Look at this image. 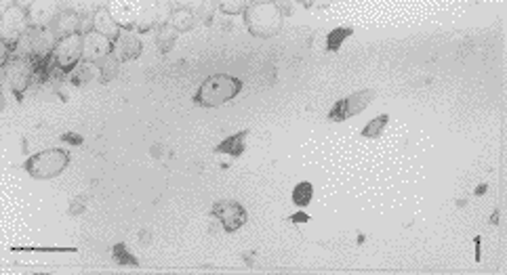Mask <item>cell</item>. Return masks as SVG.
I'll use <instances>...</instances> for the list:
<instances>
[{"label":"cell","mask_w":507,"mask_h":275,"mask_svg":"<svg viewBox=\"0 0 507 275\" xmlns=\"http://www.w3.org/2000/svg\"><path fill=\"white\" fill-rule=\"evenodd\" d=\"M242 90V80L230 74H213L209 76L196 90L194 103L198 108H219L232 101Z\"/></svg>","instance_id":"6da1fadb"},{"label":"cell","mask_w":507,"mask_h":275,"mask_svg":"<svg viewBox=\"0 0 507 275\" xmlns=\"http://www.w3.org/2000/svg\"><path fill=\"white\" fill-rule=\"evenodd\" d=\"M246 30L257 38H272L282 30L284 15L278 3H248L244 11Z\"/></svg>","instance_id":"7a4b0ae2"},{"label":"cell","mask_w":507,"mask_h":275,"mask_svg":"<svg viewBox=\"0 0 507 275\" xmlns=\"http://www.w3.org/2000/svg\"><path fill=\"white\" fill-rule=\"evenodd\" d=\"M70 164V153L65 149L59 147H51V149H42L34 156H30L24 162V170L32 176V178H55L59 176Z\"/></svg>","instance_id":"3957f363"},{"label":"cell","mask_w":507,"mask_h":275,"mask_svg":"<svg viewBox=\"0 0 507 275\" xmlns=\"http://www.w3.org/2000/svg\"><path fill=\"white\" fill-rule=\"evenodd\" d=\"M3 69H5L7 84L17 95V99H22L24 90L30 88V84L34 82V74H36L34 57H13L7 63H3Z\"/></svg>","instance_id":"277c9868"},{"label":"cell","mask_w":507,"mask_h":275,"mask_svg":"<svg viewBox=\"0 0 507 275\" xmlns=\"http://www.w3.org/2000/svg\"><path fill=\"white\" fill-rule=\"evenodd\" d=\"M375 95L377 93L373 88H362V90H358V93H354V95H350L341 101H337L328 112V122H346L348 118L362 114L369 108V103L375 99Z\"/></svg>","instance_id":"5b68a950"},{"label":"cell","mask_w":507,"mask_h":275,"mask_svg":"<svg viewBox=\"0 0 507 275\" xmlns=\"http://www.w3.org/2000/svg\"><path fill=\"white\" fill-rule=\"evenodd\" d=\"M53 61L59 72L70 76L74 72V67L82 61V36L74 34V36L57 40V44L53 49Z\"/></svg>","instance_id":"8992f818"},{"label":"cell","mask_w":507,"mask_h":275,"mask_svg":"<svg viewBox=\"0 0 507 275\" xmlns=\"http://www.w3.org/2000/svg\"><path fill=\"white\" fill-rule=\"evenodd\" d=\"M30 22H28V5H11L3 13V42L13 44L19 42V38L28 32Z\"/></svg>","instance_id":"52a82bcc"},{"label":"cell","mask_w":507,"mask_h":275,"mask_svg":"<svg viewBox=\"0 0 507 275\" xmlns=\"http://www.w3.org/2000/svg\"><path fill=\"white\" fill-rule=\"evenodd\" d=\"M213 217L219 219L221 227L227 231V233H234L238 231L244 223H246V210L242 204L238 202H232V200H221V202H215L213 208H211Z\"/></svg>","instance_id":"ba28073f"},{"label":"cell","mask_w":507,"mask_h":275,"mask_svg":"<svg viewBox=\"0 0 507 275\" xmlns=\"http://www.w3.org/2000/svg\"><path fill=\"white\" fill-rule=\"evenodd\" d=\"M108 55H112V40H108L106 36H102L97 32L82 36V61L97 63V61L106 59Z\"/></svg>","instance_id":"9c48e42d"},{"label":"cell","mask_w":507,"mask_h":275,"mask_svg":"<svg viewBox=\"0 0 507 275\" xmlns=\"http://www.w3.org/2000/svg\"><path fill=\"white\" fill-rule=\"evenodd\" d=\"M141 38L135 34V32H129V30H122L120 36L112 42V55L122 63V61H131V59H137L141 55Z\"/></svg>","instance_id":"30bf717a"},{"label":"cell","mask_w":507,"mask_h":275,"mask_svg":"<svg viewBox=\"0 0 507 275\" xmlns=\"http://www.w3.org/2000/svg\"><path fill=\"white\" fill-rule=\"evenodd\" d=\"M108 11L114 17V22L120 26V30H129V32H133V28H137L141 13H143V9L135 3H112V7Z\"/></svg>","instance_id":"8fae6325"},{"label":"cell","mask_w":507,"mask_h":275,"mask_svg":"<svg viewBox=\"0 0 507 275\" xmlns=\"http://www.w3.org/2000/svg\"><path fill=\"white\" fill-rule=\"evenodd\" d=\"M78 28H80V15L74 13V11H59L55 15V19L51 22V26H49L51 34L57 40L78 34Z\"/></svg>","instance_id":"7c38bea8"},{"label":"cell","mask_w":507,"mask_h":275,"mask_svg":"<svg viewBox=\"0 0 507 275\" xmlns=\"http://www.w3.org/2000/svg\"><path fill=\"white\" fill-rule=\"evenodd\" d=\"M59 11L53 3H30L28 5V22L30 28H49Z\"/></svg>","instance_id":"4fadbf2b"},{"label":"cell","mask_w":507,"mask_h":275,"mask_svg":"<svg viewBox=\"0 0 507 275\" xmlns=\"http://www.w3.org/2000/svg\"><path fill=\"white\" fill-rule=\"evenodd\" d=\"M93 32H97V34H102V36H106L108 40H116L118 36H120V26L114 22V17L110 15V11L108 9H97L95 13H93Z\"/></svg>","instance_id":"5bb4252c"},{"label":"cell","mask_w":507,"mask_h":275,"mask_svg":"<svg viewBox=\"0 0 507 275\" xmlns=\"http://www.w3.org/2000/svg\"><path fill=\"white\" fill-rule=\"evenodd\" d=\"M246 137H248V131H240V133L223 139L213 151L215 153H225V156H232V158H240L244 153V147H246Z\"/></svg>","instance_id":"9a60e30c"},{"label":"cell","mask_w":507,"mask_h":275,"mask_svg":"<svg viewBox=\"0 0 507 275\" xmlns=\"http://www.w3.org/2000/svg\"><path fill=\"white\" fill-rule=\"evenodd\" d=\"M196 15L192 13V11H188V9H175V11H171L168 13V26H171L173 30H177V32H190L194 26H196Z\"/></svg>","instance_id":"2e32d148"},{"label":"cell","mask_w":507,"mask_h":275,"mask_svg":"<svg viewBox=\"0 0 507 275\" xmlns=\"http://www.w3.org/2000/svg\"><path fill=\"white\" fill-rule=\"evenodd\" d=\"M97 65L95 63H89V61H80L76 67H74V72L70 74V82L74 84V86H82V84H87L89 80H93V76H95V69Z\"/></svg>","instance_id":"e0dca14e"},{"label":"cell","mask_w":507,"mask_h":275,"mask_svg":"<svg viewBox=\"0 0 507 275\" xmlns=\"http://www.w3.org/2000/svg\"><path fill=\"white\" fill-rule=\"evenodd\" d=\"M312 198H314V185L309 181H301L299 185L293 190V204L297 206V208H305V206H309V202H312Z\"/></svg>","instance_id":"ac0fdd59"},{"label":"cell","mask_w":507,"mask_h":275,"mask_svg":"<svg viewBox=\"0 0 507 275\" xmlns=\"http://www.w3.org/2000/svg\"><path fill=\"white\" fill-rule=\"evenodd\" d=\"M177 30H173L168 24H164V26H160V30H158V49H160V53H168L173 47H175V40H177Z\"/></svg>","instance_id":"d6986e66"},{"label":"cell","mask_w":507,"mask_h":275,"mask_svg":"<svg viewBox=\"0 0 507 275\" xmlns=\"http://www.w3.org/2000/svg\"><path fill=\"white\" fill-rule=\"evenodd\" d=\"M354 34V30L352 28H337V30H332L328 36H326V49L330 51V53H337L341 49V44L346 42V38H350Z\"/></svg>","instance_id":"ffe728a7"},{"label":"cell","mask_w":507,"mask_h":275,"mask_svg":"<svg viewBox=\"0 0 507 275\" xmlns=\"http://www.w3.org/2000/svg\"><path fill=\"white\" fill-rule=\"evenodd\" d=\"M118 59L114 55H108L106 59L97 61V69H99V76H102V82H110L112 78H116V72H118Z\"/></svg>","instance_id":"44dd1931"},{"label":"cell","mask_w":507,"mask_h":275,"mask_svg":"<svg viewBox=\"0 0 507 275\" xmlns=\"http://www.w3.org/2000/svg\"><path fill=\"white\" fill-rule=\"evenodd\" d=\"M387 122H389V116H387V114H381V116L373 118V120L362 128V137H364V139H377V137L383 133V128L387 126Z\"/></svg>","instance_id":"7402d4cb"},{"label":"cell","mask_w":507,"mask_h":275,"mask_svg":"<svg viewBox=\"0 0 507 275\" xmlns=\"http://www.w3.org/2000/svg\"><path fill=\"white\" fill-rule=\"evenodd\" d=\"M112 256H114V260L118 262V265H129V267H139V260L129 252V248H127V244L124 242H118V244H114V248H112Z\"/></svg>","instance_id":"603a6c76"},{"label":"cell","mask_w":507,"mask_h":275,"mask_svg":"<svg viewBox=\"0 0 507 275\" xmlns=\"http://www.w3.org/2000/svg\"><path fill=\"white\" fill-rule=\"evenodd\" d=\"M246 7V0H221V3H217V9L225 15H244Z\"/></svg>","instance_id":"cb8c5ba5"},{"label":"cell","mask_w":507,"mask_h":275,"mask_svg":"<svg viewBox=\"0 0 507 275\" xmlns=\"http://www.w3.org/2000/svg\"><path fill=\"white\" fill-rule=\"evenodd\" d=\"M215 9H217V3H202V5H198V9H196V19L200 17L207 26L209 24H213V13H215Z\"/></svg>","instance_id":"d4e9b609"},{"label":"cell","mask_w":507,"mask_h":275,"mask_svg":"<svg viewBox=\"0 0 507 275\" xmlns=\"http://www.w3.org/2000/svg\"><path fill=\"white\" fill-rule=\"evenodd\" d=\"M59 139H61V141H65V143H72V145H80V143H82V137H80V135H76V133H63Z\"/></svg>","instance_id":"484cf974"},{"label":"cell","mask_w":507,"mask_h":275,"mask_svg":"<svg viewBox=\"0 0 507 275\" xmlns=\"http://www.w3.org/2000/svg\"><path fill=\"white\" fill-rule=\"evenodd\" d=\"M289 221H291V223H307V221H309V215L301 210V212L291 215V217H289Z\"/></svg>","instance_id":"4316f807"},{"label":"cell","mask_w":507,"mask_h":275,"mask_svg":"<svg viewBox=\"0 0 507 275\" xmlns=\"http://www.w3.org/2000/svg\"><path fill=\"white\" fill-rule=\"evenodd\" d=\"M476 260H480V238H476Z\"/></svg>","instance_id":"83f0119b"}]
</instances>
